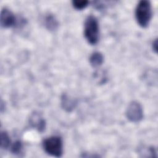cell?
<instances>
[{"label": "cell", "instance_id": "cell-11", "mask_svg": "<svg viewBox=\"0 0 158 158\" xmlns=\"http://www.w3.org/2000/svg\"><path fill=\"white\" fill-rule=\"evenodd\" d=\"M22 144L20 141H17L11 146V152L14 154L19 155L22 152Z\"/></svg>", "mask_w": 158, "mask_h": 158}, {"label": "cell", "instance_id": "cell-2", "mask_svg": "<svg viewBox=\"0 0 158 158\" xmlns=\"http://www.w3.org/2000/svg\"><path fill=\"white\" fill-rule=\"evenodd\" d=\"M99 28L97 19L93 15L88 16L84 25V35L88 42L91 44H95L99 40Z\"/></svg>", "mask_w": 158, "mask_h": 158}, {"label": "cell", "instance_id": "cell-13", "mask_svg": "<svg viewBox=\"0 0 158 158\" xmlns=\"http://www.w3.org/2000/svg\"><path fill=\"white\" fill-rule=\"evenodd\" d=\"M157 41L156 40L154 41L152 43V48L155 51V52H157Z\"/></svg>", "mask_w": 158, "mask_h": 158}, {"label": "cell", "instance_id": "cell-4", "mask_svg": "<svg viewBox=\"0 0 158 158\" xmlns=\"http://www.w3.org/2000/svg\"><path fill=\"white\" fill-rule=\"evenodd\" d=\"M127 118L133 122H137L143 117V110L141 105L137 101H132L127 107L126 111Z\"/></svg>", "mask_w": 158, "mask_h": 158}, {"label": "cell", "instance_id": "cell-10", "mask_svg": "<svg viewBox=\"0 0 158 158\" xmlns=\"http://www.w3.org/2000/svg\"><path fill=\"white\" fill-rule=\"evenodd\" d=\"M10 144V139L7 134L5 131H2L1 133V148L4 149H7Z\"/></svg>", "mask_w": 158, "mask_h": 158}, {"label": "cell", "instance_id": "cell-12", "mask_svg": "<svg viewBox=\"0 0 158 158\" xmlns=\"http://www.w3.org/2000/svg\"><path fill=\"white\" fill-rule=\"evenodd\" d=\"M88 4L87 0H75L72 1L73 6L78 10H81L85 8Z\"/></svg>", "mask_w": 158, "mask_h": 158}, {"label": "cell", "instance_id": "cell-5", "mask_svg": "<svg viewBox=\"0 0 158 158\" xmlns=\"http://www.w3.org/2000/svg\"><path fill=\"white\" fill-rule=\"evenodd\" d=\"M15 17L8 9L4 7L1 11V25L5 28L10 27L15 24Z\"/></svg>", "mask_w": 158, "mask_h": 158}, {"label": "cell", "instance_id": "cell-6", "mask_svg": "<svg viewBox=\"0 0 158 158\" xmlns=\"http://www.w3.org/2000/svg\"><path fill=\"white\" fill-rule=\"evenodd\" d=\"M30 123L33 127H35L40 132L43 131L45 129V120L36 114H33L30 117Z\"/></svg>", "mask_w": 158, "mask_h": 158}, {"label": "cell", "instance_id": "cell-7", "mask_svg": "<svg viewBox=\"0 0 158 158\" xmlns=\"http://www.w3.org/2000/svg\"><path fill=\"white\" fill-rule=\"evenodd\" d=\"M45 27L49 30H54L58 27V22L56 17L52 14H48L44 19Z\"/></svg>", "mask_w": 158, "mask_h": 158}, {"label": "cell", "instance_id": "cell-9", "mask_svg": "<svg viewBox=\"0 0 158 158\" xmlns=\"http://www.w3.org/2000/svg\"><path fill=\"white\" fill-rule=\"evenodd\" d=\"M62 100V106L64 108V109L66 110L67 111H71L74 109L76 105L75 101L70 99L67 94H63L61 98Z\"/></svg>", "mask_w": 158, "mask_h": 158}, {"label": "cell", "instance_id": "cell-1", "mask_svg": "<svg viewBox=\"0 0 158 158\" xmlns=\"http://www.w3.org/2000/svg\"><path fill=\"white\" fill-rule=\"evenodd\" d=\"M135 17L139 26L146 28L148 26L152 17L151 5L149 1H140L135 9Z\"/></svg>", "mask_w": 158, "mask_h": 158}, {"label": "cell", "instance_id": "cell-3", "mask_svg": "<svg viewBox=\"0 0 158 158\" xmlns=\"http://www.w3.org/2000/svg\"><path fill=\"white\" fill-rule=\"evenodd\" d=\"M43 146L44 151L52 156L59 157L63 154L62 141L60 136H52L45 139Z\"/></svg>", "mask_w": 158, "mask_h": 158}, {"label": "cell", "instance_id": "cell-8", "mask_svg": "<svg viewBox=\"0 0 158 158\" xmlns=\"http://www.w3.org/2000/svg\"><path fill=\"white\" fill-rule=\"evenodd\" d=\"M89 63L93 67L100 66L104 61V56L100 52H94L89 57Z\"/></svg>", "mask_w": 158, "mask_h": 158}]
</instances>
